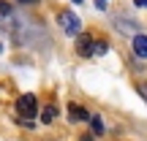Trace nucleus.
Masks as SVG:
<instances>
[{"label":"nucleus","mask_w":147,"mask_h":141,"mask_svg":"<svg viewBox=\"0 0 147 141\" xmlns=\"http://www.w3.org/2000/svg\"><path fill=\"white\" fill-rule=\"evenodd\" d=\"M16 111H19V117H25V120H30V117L38 114V100L33 92H25L16 98Z\"/></svg>","instance_id":"f257e3e1"},{"label":"nucleus","mask_w":147,"mask_h":141,"mask_svg":"<svg viewBox=\"0 0 147 141\" xmlns=\"http://www.w3.org/2000/svg\"><path fill=\"white\" fill-rule=\"evenodd\" d=\"M57 22H60V27H63L68 35H79V30H82V25H79V19H76L74 11H60V14H57Z\"/></svg>","instance_id":"f03ea898"},{"label":"nucleus","mask_w":147,"mask_h":141,"mask_svg":"<svg viewBox=\"0 0 147 141\" xmlns=\"http://www.w3.org/2000/svg\"><path fill=\"white\" fill-rule=\"evenodd\" d=\"M131 46H134V54H136V57L147 60V35L136 33V35H134V41H131Z\"/></svg>","instance_id":"7ed1b4c3"},{"label":"nucleus","mask_w":147,"mask_h":141,"mask_svg":"<svg viewBox=\"0 0 147 141\" xmlns=\"http://www.w3.org/2000/svg\"><path fill=\"white\" fill-rule=\"evenodd\" d=\"M93 43H95V38H90V35H82V33H79L76 49H79V54H82V57H90V54H93Z\"/></svg>","instance_id":"20e7f679"},{"label":"nucleus","mask_w":147,"mask_h":141,"mask_svg":"<svg viewBox=\"0 0 147 141\" xmlns=\"http://www.w3.org/2000/svg\"><path fill=\"white\" fill-rule=\"evenodd\" d=\"M115 27H117V30H123V33H136L139 30V25L131 19V16H117V19H115Z\"/></svg>","instance_id":"39448f33"},{"label":"nucleus","mask_w":147,"mask_h":141,"mask_svg":"<svg viewBox=\"0 0 147 141\" xmlns=\"http://www.w3.org/2000/svg\"><path fill=\"white\" fill-rule=\"evenodd\" d=\"M82 120H90V114L82 109V106L71 103V122H82Z\"/></svg>","instance_id":"423d86ee"},{"label":"nucleus","mask_w":147,"mask_h":141,"mask_svg":"<svg viewBox=\"0 0 147 141\" xmlns=\"http://www.w3.org/2000/svg\"><path fill=\"white\" fill-rule=\"evenodd\" d=\"M90 125H93V133H95V136H101V133L106 130V128H104V120H101V117H90Z\"/></svg>","instance_id":"0eeeda50"},{"label":"nucleus","mask_w":147,"mask_h":141,"mask_svg":"<svg viewBox=\"0 0 147 141\" xmlns=\"http://www.w3.org/2000/svg\"><path fill=\"white\" fill-rule=\"evenodd\" d=\"M52 120H55V106H47V109L41 111V122H47V125H49Z\"/></svg>","instance_id":"6e6552de"},{"label":"nucleus","mask_w":147,"mask_h":141,"mask_svg":"<svg viewBox=\"0 0 147 141\" xmlns=\"http://www.w3.org/2000/svg\"><path fill=\"white\" fill-rule=\"evenodd\" d=\"M106 49H109V46H106V41H95L93 43V54H106Z\"/></svg>","instance_id":"1a4fd4ad"},{"label":"nucleus","mask_w":147,"mask_h":141,"mask_svg":"<svg viewBox=\"0 0 147 141\" xmlns=\"http://www.w3.org/2000/svg\"><path fill=\"white\" fill-rule=\"evenodd\" d=\"M16 3H22V5H33V3H38V0H16Z\"/></svg>","instance_id":"9d476101"},{"label":"nucleus","mask_w":147,"mask_h":141,"mask_svg":"<svg viewBox=\"0 0 147 141\" xmlns=\"http://www.w3.org/2000/svg\"><path fill=\"white\" fill-rule=\"evenodd\" d=\"M95 5H98V8H106V0H95Z\"/></svg>","instance_id":"9b49d317"},{"label":"nucleus","mask_w":147,"mask_h":141,"mask_svg":"<svg viewBox=\"0 0 147 141\" xmlns=\"http://www.w3.org/2000/svg\"><path fill=\"white\" fill-rule=\"evenodd\" d=\"M136 5H142V8H147V0H134Z\"/></svg>","instance_id":"f8f14e48"},{"label":"nucleus","mask_w":147,"mask_h":141,"mask_svg":"<svg viewBox=\"0 0 147 141\" xmlns=\"http://www.w3.org/2000/svg\"><path fill=\"white\" fill-rule=\"evenodd\" d=\"M74 3H79V5H82V0H74Z\"/></svg>","instance_id":"ddd939ff"}]
</instances>
